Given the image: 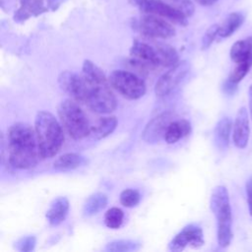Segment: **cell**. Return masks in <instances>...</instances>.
Instances as JSON below:
<instances>
[{
    "instance_id": "6da1fadb",
    "label": "cell",
    "mask_w": 252,
    "mask_h": 252,
    "mask_svg": "<svg viewBox=\"0 0 252 252\" xmlns=\"http://www.w3.org/2000/svg\"><path fill=\"white\" fill-rule=\"evenodd\" d=\"M9 163L19 169L33 167L39 158V148L34 129L25 122H16L7 130Z\"/></svg>"
},
{
    "instance_id": "7a4b0ae2",
    "label": "cell",
    "mask_w": 252,
    "mask_h": 252,
    "mask_svg": "<svg viewBox=\"0 0 252 252\" xmlns=\"http://www.w3.org/2000/svg\"><path fill=\"white\" fill-rule=\"evenodd\" d=\"M81 76L85 85L84 103L96 113L112 112L117 102L110 89L109 80L106 79L102 70L91 60H85Z\"/></svg>"
},
{
    "instance_id": "3957f363",
    "label": "cell",
    "mask_w": 252,
    "mask_h": 252,
    "mask_svg": "<svg viewBox=\"0 0 252 252\" xmlns=\"http://www.w3.org/2000/svg\"><path fill=\"white\" fill-rule=\"evenodd\" d=\"M34 131L41 158L54 157L64 142L62 124L48 111L37 112L34 119Z\"/></svg>"
},
{
    "instance_id": "277c9868",
    "label": "cell",
    "mask_w": 252,
    "mask_h": 252,
    "mask_svg": "<svg viewBox=\"0 0 252 252\" xmlns=\"http://www.w3.org/2000/svg\"><path fill=\"white\" fill-rule=\"evenodd\" d=\"M210 208L217 219V237L220 247L225 248L232 238V214L229 203V195L225 186L219 185L214 188Z\"/></svg>"
},
{
    "instance_id": "5b68a950",
    "label": "cell",
    "mask_w": 252,
    "mask_h": 252,
    "mask_svg": "<svg viewBox=\"0 0 252 252\" xmlns=\"http://www.w3.org/2000/svg\"><path fill=\"white\" fill-rule=\"evenodd\" d=\"M60 122L74 140H81L91 133V125L88 117L80 105L74 99H64L57 108Z\"/></svg>"
},
{
    "instance_id": "8992f818",
    "label": "cell",
    "mask_w": 252,
    "mask_h": 252,
    "mask_svg": "<svg viewBox=\"0 0 252 252\" xmlns=\"http://www.w3.org/2000/svg\"><path fill=\"white\" fill-rule=\"evenodd\" d=\"M109 83L122 96L128 99H138L146 93L144 80L126 70H113L108 77Z\"/></svg>"
},
{
    "instance_id": "52a82bcc",
    "label": "cell",
    "mask_w": 252,
    "mask_h": 252,
    "mask_svg": "<svg viewBox=\"0 0 252 252\" xmlns=\"http://www.w3.org/2000/svg\"><path fill=\"white\" fill-rule=\"evenodd\" d=\"M145 14L161 17L169 22L185 25L187 16L180 10L162 0H131Z\"/></svg>"
},
{
    "instance_id": "ba28073f",
    "label": "cell",
    "mask_w": 252,
    "mask_h": 252,
    "mask_svg": "<svg viewBox=\"0 0 252 252\" xmlns=\"http://www.w3.org/2000/svg\"><path fill=\"white\" fill-rule=\"evenodd\" d=\"M190 71V66L186 61L176 63L170 67L168 71L163 73L155 86V93L157 96L163 97L169 94L185 78Z\"/></svg>"
},
{
    "instance_id": "9c48e42d",
    "label": "cell",
    "mask_w": 252,
    "mask_h": 252,
    "mask_svg": "<svg viewBox=\"0 0 252 252\" xmlns=\"http://www.w3.org/2000/svg\"><path fill=\"white\" fill-rule=\"evenodd\" d=\"M138 28L142 34L150 38H169L175 33L169 21L151 14H145L140 19Z\"/></svg>"
},
{
    "instance_id": "30bf717a",
    "label": "cell",
    "mask_w": 252,
    "mask_h": 252,
    "mask_svg": "<svg viewBox=\"0 0 252 252\" xmlns=\"http://www.w3.org/2000/svg\"><path fill=\"white\" fill-rule=\"evenodd\" d=\"M175 120V114L164 111L150 120L142 132V139L148 144H156L164 140L169 124Z\"/></svg>"
},
{
    "instance_id": "8fae6325",
    "label": "cell",
    "mask_w": 252,
    "mask_h": 252,
    "mask_svg": "<svg viewBox=\"0 0 252 252\" xmlns=\"http://www.w3.org/2000/svg\"><path fill=\"white\" fill-rule=\"evenodd\" d=\"M204 234L202 228L194 223L188 224L178 232L169 242L168 248L170 251H182L186 246L194 248L201 247L204 244Z\"/></svg>"
},
{
    "instance_id": "7c38bea8",
    "label": "cell",
    "mask_w": 252,
    "mask_h": 252,
    "mask_svg": "<svg viewBox=\"0 0 252 252\" xmlns=\"http://www.w3.org/2000/svg\"><path fill=\"white\" fill-rule=\"evenodd\" d=\"M60 89L77 102L85 101V85L81 75L69 70L61 72L58 76Z\"/></svg>"
},
{
    "instance_id": "4fadbf2b",
    "label": "cell",
    "mask_w": 252,
    "mask_h": 252,
    "mask_svg": "<svg viewBox=\"0 0 252 252\" xmlns=\"http://www.w3.org/2000/svg\"><path fill=\"white\" fill-rule=\"evenodd\" d=\"M250 136V126L248 112L245 107H241L235 117L232 130V140L238 149L246 148Z\"/></svg>"
},
{
    "instance_id": "5bb4252c",
    "label": "cell",
    "mask_w": 252,
    "mask_h": 252,
    "mask_svg": "<svg viewBox=\"0 0 252 252\" xmlns=\"http://www.w3.org/2000/svg\"><path fill=\"white\" fill-rule=\"evenodd\" d=\"M69 201L66 197H57L54 199L46 212V220L52 226L63 222L68 215Z\"/></svg>"
},
{
    "instance_id": "9a60e30c",
    "label": "cell",
    "mask_w": 252,
    "mask_h": 252,
    "mask_svg": "<svg viewBox=\"0 0 252 252\" xmlns=\"http://www.w3.org/2000/svg\"><path fill=\"white\" fill-rule=\"evenodd\" d=\"M191 130V123L188 120L175 119L169 124L164 136V141L167 144H174L181 138L188 136Z\"/></svg>"
},
{
    "instance_id": "2e32d148",
    "label": "cell",
    "mask_w": 252,
    "mask_h": 252,
    "mask_svg": "<svg viewBox=\"0 0 252 252\" xmlns=\"http://www.w3.org/2000/svg\"><path fill=\"white\" fill-rule=\"evenodd\" d=\"M232 126L231 120L228 117H222L217 123L214 130V141L219 150L224 151L228 148Z\"/></svg>"
},
{
    "instance_id": "e0dca14e",
    "label": "cell",
    "mask_w": 252,
    "mask_h": 252,
    "mask_svg": "<svg viewBox=\"0 0 252 252\" xmlns=\"http://www.w3.org/2000/svg\"><path fill=\"white\" fill-rule=\"evenodd\" d=\"M117 126V119L115 116L100 117L94 125L91 127L90 136L94 140H100L110 135Z\"/></svg>"
},
{
    "instance_id": "ac0fdd59",
    "label": "cell",
    "mask_w": 252,
    "mask_h": 252,
    "mask_svg": "<svg viewBox=\"0 0 252 252\" xmlns=\"http://www.w3.org/2000/svg\"><path fill=\"white\" fill-rule=\"evenodd\" d=\"M86 158L76 153H67L58 157L53 162V168L60 171H67L79 168L86 163Z\"/></svg>"
},
{
    "instance_id": "d6986e66",
    "label": "cell",
    "mask_w": 252,
    "mask_h": 252,
    "mask_svg": "<svg viewBox=\"0 0 252 252\" xmlns=\"http://www.w3.org/2000/svg\"><path fill=\"white\" fill-rule=\"evenodd\" d=\"M230 58L235 63H240L252 58V36L237 40L233 43L229 52Z\"/></svg>"
},
{
    "instance_id": "ffe728a7",
    "label": "cell",
    "mask_w": 252,
    "mask_h": 252,
    "mask_svg": "<svg viewBox=\"0 0 252 252\" xmlns=\"http://www.w3.org/2000/svg\"><path fill=\"white\" fill-rule=\"evenodd\" d=\"M107 205V196L104 193L96 192L92 194L83 207L84 217H92L99 213Z\"/></svg>"
},
{
    "instance_id": "44dd1931",
    "label": "cell",
    "mask_w": 252,
    "mask_h": 252,
    "mask_svg": "<svg viewBox=\"0 0 252 252\" xmlns=\"http://www.w3.org/2000/svg\"><path fill=\"white\" fill-rule=\"evenodd\" d=\"M244 22V16L239 12L230 13L222 24L220 26L219 36L221 38H225L230 36L236 30H238Z\"/></svg>"
},
{
    "instance_id": "7402d4cb",
    "label": "cell",
    "mask_w": 252,
    "mask_h": 252,
    "mask_svg": "<svg viewBox=\"0 0 252 252\" xmlns=\"http://www.w3.org/2000/svg\"><path fill=\"white\" fill-rule=\"evenodd\" d=\"M124 220V213L121 209L113 207L107 210V212L104 215V223L107 227L111 229H117L119 228Z\"/></svg>"
},
{
    "instance_id": "603a6c76",
    "label": "cell",
    "mask_w": 252,
    "mask_h": 252,
    "mask_svg": "<svg viewBox=\"0 0 252 252\" xmlns=\"http://www.w3.org/2000/svg\"><path fill=\"white\" fill-rule=\"evenodd\" d=\"M140 248V243L129 240V239H120L114 240L106 244L105 250L110 252H127V251H134Z\"/></svg>"
},
{
    "instance_id": "cb8c5ba5",
    "label": "cell",
    "mask_w": 252,
    "mask_h": 252,
    "mask_svg": "<svg viewBox=\"0 0 252 252\" xmlns=\"http://www.w3.org/2000/svg\"><path fill=\"white\" fill-rule=\"evenodd\" d=\"M251 66H252V58L240 63H236V66L228 76V80H230L235 84H238L246 76Z\"/></svg>"
},
{
    "instance_id": "d4e9b609",
    "label": "cell",
    "mask_w": 252,
    "mask_h": 252,
    "mask_svg": "<svg viewBox=\"0 0 252 252\" xmlns=\"http://www.w3.org/2000/svg\"><path fill=\"white\" fill-rule=\"evenodd\" d=\"M119 200L122 206L126 208H133L139 204L141 200V195L137 190L128 188L120 193Z\"/></svg>"
},
{
    "instance_id": "484cf974",
    "label": "cell",
    "mask_w": 252,
    "mask_h": 252,
    "mask_svg": "<svg viewBox=\"0 0 252 252\" xmlns=\"http://www.w3.org/2000/svg\"><path fill=\"white\" fill-rule=\"evenodd\" d=\"M219 30H220V25H213L211 26L206 32L204 33L202 37V49H207L211 46L213 41L215 40L216 36L219 35Z\"/></svg>"
},
{
    "instance_id": "4316f807",
    "label": "cell",
    "mask_w": 252,
    "mask_h": 252,
    "mask_svg": "<svg viewBox=\"0 0 252 252\" xmlns=\"http://www.w3.org/2000/svg\"><path fill=\"white\" fill-rule=\"evenodd\" d=\"M36 239L33 235H28L20 238L16 242V248L21 252H30L34 249Z\"/></svg>"
},
{
    "instance_id": "83f0119b",
    "label": "cell",
    "mask_w": 252,
    "mask_h": 252,
    "mask_svg": "<svg viewBox=\"0 0 252 252\" xmlns=\"http://www.w3.org/2000/svg\"><path fill=\"white\" fill-rule=\"evenodd\" d=\"M246 189V198H247V205H248V210L249 214L252 217V176H250L246 182L245 185Z\"/></svg>"
},
{
    "instance_id": "f1b7e54d",
    "label": "cell",
    "mask_w": 252,
    "mask_h": 252,
    "mask_svg": "<svg viewBox=\"0 0 252 252\" xmlns=\"http://www.w3.org/2000/svg\"><path fill=\"white\" fill-rule=\"evenodd\" d=\"M236 90H237V84L231 82V81L228 80V79H227V80L223 83V85H222V91H223V93L226 94H228V95L233 94L236 92Z\"/></svg>"
},
{
    "instance_id": "f546056e",
    "label": "cell",
    "mask_w": 252,
    "mask_h": 252,
    "mask_svg": "<svg viewBox=\"0 0 252 252\" xmlns=\"http://www.w3.org/2000/svg\"><path fill=\"white\" fill-rule=\"evenodd\" d=\"M248 98H249V112H250V117H251V120H252V85L249 88Z\"/></svg>"
},
{
    "instance_id": "4dcf8cb0",
    "label": "cell",
    "mask_w": 252,
    "mask_h": 252,
    "mask_svg": "<svg viewBox=\"0 0 252 252\" xmlns=\"http://www.w3.org/2000/svg\"><path fill=\"white\" fill-rule=\"evenodd\" d=\"M198 4L202 5V6H211L213 5L215 2H217L218 0H195Z\"/></svg>"
}]
</instances>
